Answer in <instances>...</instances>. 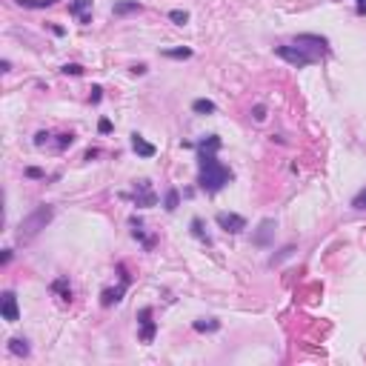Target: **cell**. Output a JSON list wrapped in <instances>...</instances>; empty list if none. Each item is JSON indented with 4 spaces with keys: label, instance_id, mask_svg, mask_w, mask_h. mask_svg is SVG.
<instances>
[{
    "label": "cell",
    "instance_id": "obj_33",
    "mask_svg": "<svg viewBox=\"0 0 366 366\" xmlns=\"http://www.w3.org/2000/svg\"><path fill=\"white\" fill-rule=\"evenodd\" d=\"M101 97H103V89L101 86H92V103H101Z\"/></svg>",
    "mask_w": 366,
    "mask_h": 366
},
{
    "label": "cell",
    "instance_id": "obj_6",
    "mask_svg": "<svg viewBox=\"0 0 366 366\" xmlns=\"http://www.w3.org/2000/svg\"><path fill=\"white\" fill-rule=\"evenodd\" d=\"M295 43L303 46L306 52H312L315 58H321V55H326V52H329V40H326V37H321V35H298V37H295Z\"/></svg>",
    "mask_w": 366,
    "mask_h": 366
},
{
    "label": "cell",
    "instance_id": "obj_9",
    "mask_svg": "<svg viewBox=\"0 0 366 366\" xmlns=\"http://www.w3.org/2000/svg\"><path fill=\"white\" fill-rule=\"evenodd\" d=\"M137 323H140V340L152 344L155 340V332H158V323L152 321V306H143L137 312Z\"/></svg>",
    "mask_w": 366,
    "mask_h": 366
},
{
    "label": "cell",
    "instance_id": "obj_13",
    "mask_svg": "<svg viewBox=\"0 0 366 366\" xmlns=\"http://www.w3.org/2000/svg\"><path fill=\"white\" fill-rule=\"evenodd\" d=\"M140 3L137 0H115V6H112V15L115 17H123V15H135V12H140Z\"/></svg>",
    "mask_w": 366,
    "mask_h": 366
},
{
    "label": "cell",
    "instance_id": "obj_27",
    "mask_svg": "<svg viewBox=\"0 0 366 366\" xmlns=\"http://www.w3.org/2000/svg\"><path fill=\"white\" fill-rule=\"evenodd\" d=\"M72 143H75V135H72V132H63V135H58V149H60V152L69 149Z\"/></svg>",
    "mask_w": 366,
    "mask_h": 366
},
{
    "label": "cell",
    "instance_id": "obj_26",
    "mask_svg": "<svg viewBox=\"0 0 366 366\" xmlns=\"http://www.w3.org/2000/svg\"><path fill=\"white\" fill-rule=\"evenodd\" d=\"M292 252H295V246H283V249H280V255H272V260H269V263H272V266H278L280 260L292 258Z\"/></svg>",
    "mask_w": 366,
    "mask_h": 366
},
{
    "label": "cell",
    "instance_id": "obj_28",
    "mask_svg": "<svg viewBox=\"0 0 366 366\" xmlns=\"http://www.w3.org/2000/svg\"><path fill=\"white\" fill-rule=\"evenodd\" d=\"M60 72H63V75H75V78H78V75H83V66H80V63H66Z\"/></svg>",
    "mask_w": 366,
    "mask_h": 366
},
{
    "label": "cell",
    "instance_id": "obj_24",
    "mask_svg": "<svg viewBox=\"0 0 366 366\" xmlns=\"http://www.w3.org/2000/svg\"><path fill=\"white\" fill-rule=\"evenodd\" d=\"M169 20H172L175 26H186L189 23V12H183V9H172V12H169Z\"/></svg>",
    "mask_w": 366,
    "mask_h": 366
},
{
    "label": "cell",
    "instance_id": "obj_18",
    "mask_svg": "<svg viewBox=\"0 0 366 366\" xmlns=\"http://www.w3.org/2000/svg\"><path fill=\"white\" fill-rule=\"evenodd\" d=\"M215 109H217V106H215L212 101H206V97H198V101L192 103V112H194V115H212Z\"/></svg>",
    "mask_w": 366,
    "mask_h": 366
},
{
    "label": "cell",
    "instance_id": "obj_5",
    "mask_svg": "<svg viewBox=\"0 0 366 366\" xmlns=\"http://www.w3.org/2000/svg\"><path fill=\"white\" fill-rule=\"evenodd\" d=\"M215 223L221 226L223 232H229V235H240V232L246 229V217L235 215V212H217Z\"/></svg>",
    "mask_w": 366,
    "mask_h": 366
},
{
    "label": "cell",
    "instance_id": "obj_11",
    "mask_svg": "<svg viewBox=\"0 0 366 366\" xmlns=\"http://www.w3.org/2000/svg\"><path fill=\"white\" fill-rule=\"evenodd\" d=\"M92 6H94V0H72V6H69V15L78 17V20L86 26V23H92Z\"/></svg>",
    "mask_w": 366,
    "mask_h": 366
},
{
    "label": "cell",
    "instance_id": "obj_4",
    "mask_svg": "<svg viewBox=\"0 0 366 366\" xmlns=\"http://www.w3.org/2000/svg\"><path fill=\"white\" fill-rule=\"evenodd\" d=\"M117 272H120V286H115V289H103L101 292V303L103 306H112V303H120L123 301V295H126V289H129V280H132V275L126 272V266H117Z\"/></svg>",
    "mask_w": 366,
    "mask_h": 366
},
{
    "label": "cell",
    "instance_id": "obj_31",
    "mask_svg": "<svg viewBox=\"0 0 366 366\" xmlns=\"http://www.w3.org/2000/svg\"><path fill=\"white\" fill-rule=\"evenodd\" d=\"M49 132H37V135H35V146H43V143H49Z\"/></svg>",
    "mask_w": 366,
    "mask_h": 366
},
{
    "label": "cell",
    "instance_id": "obj_17",
    "mask_svg": "<svg viewBox=\"0 0 366 366\" xmlns=\"http://www.w3.org/2000/svg\"><path fill=\"white\" fill-rule=\"evenodd\" d=\"M221 146H223L221 137H217V135H209V137H203V140L194 146V149H198V152H217Z\"/></svg>",
    "mask_w": 366,
    "mask_h": 366
},
{
    "label": "cell",
    "instance_id": "obj_19",
    "mask_svg": "<svg viewBox=\"0 0 366 366\" xmlns=\"http://www.w3.org/2000/svg\"><path fill=\"white\" fill-rule=\"evenodd\" d=\"M192 329L194 332H217V329H221V321H215V318H209V321H206V318H203V321H194L192 323Z\"/></svg>",
    "mask_w": 366,
    "mask_h": 366
},
{
    "label": "cell",
    "instance_id": "obj_34",
    "mask_svg": "<svg viewBox=\"0 0 366 366\" xmlns=\"http://www.w3.org/2000/svg\"><path fill=\"white\" fill-rule=\"evenodd\" d=\"M355 12H358L360 17L366 15V0H355Z\"/></svg>",
    "mask_w": 366,
    "mask_h": 366
},
{
    "label": "cell",
    "instance_id": "obj_23",
    "mask_svg": "<svg viewBox=\"0 0 366 366\" xmlns=\"http://www.w3.org/2000/svg\"><path fill=\"white\" fill-rule=\"evenodd\" d=\"M163 58L186 60V58H192V49H186V46H180V49H163Z\"/></svg>",
    "mask_w": 366,
    "mask_h": 366
},
{
    "label": "cell",
    "instance_id": "obj_14",
    "mask_svg": "<svg viewBox=\"0 0 366 366\" xmlns=\"http://www.w3.org/2000/svg\"><path fill=\"white\" fill-rule=\"evenodd\" d=\"M132 226H135V229H132V237H135V240H140V243H143V249L149 252L152 246H155V237H149L143 232V223H140V217H132Z\"/></svg>",
    "mask_w": 366,
    "mask_h": 366
},
{
    "label": "cell",
    "instance_id": "obj_30",
    "mask_svg": "<svg viewBox=\"0 0 366 366\" xmlns=\"http://www.w3.org/2000/svg\"><path fill=\"white\" fill-rule=\"evenodd\" d=\"M97 132H101V135H109V132H112V120H109V117H103V120L97 123Z\"/></svg>",
    "mask_w": 366,
    "mask_h": 366
},
{
    "label": "cell",
    "instance_id": "obj_22",
    "mask_svg": "<svg viewBox=\"0 0 366 366\" xmlns=\"http://www.w3.org/2000/svg\"><path fill=\"white\" fill-rule=\"evenodd\" d=\"M192 235L194 237H198V240H201V243H212V240H209V235H206V232H203V221H201V217H192Z\"/></svg>",
    "mask_w": 366,
    "mask_h": 366
},
{
    "label": "cell",
    "instance_id": "obj_12",
    "mask_svg": "<svg viewBox=\"0 0 366 366\" xmlns=\"http://www.w3.org/2000/svg\"><path fill=\"white\" fill-rule=\"evenodd\" d=\"M132 149H135V155H140V158H155L158 155V149H155V143H149V140H143V135H132Z\"/></svg>",
    "mask_w": 366,
    "mask_h": 366
},
{
    "label": "cell",
    "instance_id": "obj_1",
    "mask_svg": "<svg viewBox=\"0 0 366 366\" xmlns=\"http://www.w3.org/2000/svg\"><path fill=\"white\" fill-rule=\"evenodd\" d=\"M198 169H201L198 183H201V189L209 194H217L232 180L229 166H223L221 160H217V152H198Z\"/></svg>",
    "mask_w": 366,
    "mask_h": 366
},
{
    "label": "cell",
    "instance_id": "obj_10",
    "mask_svg": "<svg viewBox=\"0 0 366 366\" xmlns=\"http://www.w3.org/2000/svg\"><path fill=\"white\" fill-rule=\"evenodd\" d=\"M275 229H278V223H275L272 217L260 221V226L252 232V243H255V246H269V243H272V237H275Z\"/></svg>",
    "mask_w": 366,
    "mask_h": 366
},
{
    "label": "cell",
    "instance_id": "obj_3",
    "mask_svg": "<svg viewBox=\"0 0 366 366\" xmlns=\"http://www.w3.org/2000/svg\"><path fill=\"white\" fill-rule=\"evenodd\" d=\"M275 55H278L280 60H286V63H292V66H298V69H306V66H312L315 63V55L312 52H306L303 46H298V43H280V46H275Z\"/></svg>",
    "mask_w": 366,
    "mask_h": 366
},
{
    "label": "cell",
    "instance_id": "obj_15",
    "mask_svg": "<svg viewBox=\"0 0 366 366\" xmlns=\"http://www.w3.org/2000/svg\"><path fill=\"white\" fill-rule=\"evenodd\" d=\"M9 352H12V355H17V358H29L32 346H29V340H26V337H9Z\"/></svg>",
    "mask_w": 366,
    "mask_h": 366
},
{
    "label": "cell",
    "instance_id": "obj_8",
    "mask_svg": "<svg viewBox=\"0 0 366 366\" xmlns=\"http://www.w3.org/2000/svg\"><path fill=\"white\" fill-rule=\"evenodd\" d=\"M135 206H140V209H149V206H155L158 203V194L152 192V183L149 180H137L135 183Z\"/></svg>",
    "mask_w": 366,
    "mask_h": 366
},
{
    "label": "cell",
    "instance_id": "obj_29",
    "mask_svg": "<svg viewBox=\"0 0 366 366\" xmlns=\"http://www.w3.org/2000/svg\"><path fill=\"white\" fill-rule=\"evenodd\" d=\"M252 115H255V120H258V123H263L266 120V106H263V103H258V106L252 109Z\"/></svg>",
    "mask_w": 366,
    "mask_h": 366
},
{
    "label": "cell",
    "instance_id": "obj_35",
    "mask_svg": "<svg viewBox=\"0 0 366 366\" xmlns=\"http://www.w3.org/2000/svg\"><path fill=\"white\" fill-rule=\"evenodd\" d=\"M12 255H15V252H12V249H3V258H0V263L6 266L9 260H12Z\"/></svg>",
    "mask_w": 366,
    "mask_h": 366
},
{
    "label": "cell",
    "instance_id": "obj_36",
    "mask_svg": "<svg viewBox=\"0 0 366 366\" xmlns=\"http://www.w3.org/2000/svg\"><path fill=\"white\" fill-rule=\"evenodd\" d=\"M132 72H135V75H146V66L137 63V66H132Z\"/></svg>",
    "mask_w": 366,
    "mask_h": 366
},
{
    "label": "cell",
    "instance_id": "obj_25",
    "mask_svg": "<svg viewBox=\"0 0 366 366\" xmlns=\"http://www.w3.org/2000/svg\"><path fill=\"white\" fill-rule=\"evenodd\" d=\"M352 209H358V212H366V186L360 189L355 198H352Z\"/></svg>",
    "mask_w": 366,
    "mask_h": 366
},
{
    "label": "cell",
    "instance_id": "obj_20",
    "mask_svg": "<svg viewBox=\"0 0 366 366\" xmlns=\"http://www.w3.org/2000/svg\"><path fill=\"white\" fill-rule=\"evenodd\" d=\"M178 203H180V192L178 189H166V198H163V209L166 212H175V209H178Z\"/></svg>",
    "mask_w": 366,
    "mask_h": 366
},
{
    "label": "cell",
    "instance_id": "obj_2",
    "mask_svg": "<svg viewBox=\"0 0 366 366\" xmlns=\"http://www.w3.org/2000/svg\"><path fill=\"white\" fill-rule=\"evenodd\" d=\"M52 217H55V206H52V203H40L37 209H32L29 215L20 221V226H17V240H32V237H37L52 223Z\"/></svg>",
    "mask_w": 366,
    "mask_h": 366
},
{
    "label": "cell",
    "instance_id": "obj_16",
    "mask_svg": "<svg viewBox=\"0 0 366 366\" xmlns=\"http://www.w3.org/2000/svg\"><path fill=\"white\" fill-rule=\"evenodd\" d=\"M52 292L60 295V301H72V286H69V280L66 278H58L52 283Z\"/></svg>",
    "mask_w": 366,
    "mask_h": 366
},
{
    "label": "cell",
    "instance_id": "obj_32",
    "mask_svg": "<svg viewBox=\"0 0 366 366\" xmlns=\"http://www.w3.org/2000/svg\"><path fill=\"white\" fill-rule=\"evenodd\" d=\"M26 178H43V169H37V166H29V169H26Z\"/></svg>",
    "mask_w": 366,
    "mask_h": 366
},
{
    "label": "cell",
    "instance_id": "obj_21",
    "mask_svg": "<svg viewBox=\"0 0 366 366\" xmlns=\"http://www.w3.org/2000/svg\"><path fill=\"white\" fill-rule=\"evenodd\" d=\"M55 3H60V0H17V6L23 9H49Z\"/></svg>",
    "mask_w": 366,
    "mask_h": 366
},
{
    "label": "cell",
    "instance_id": "obj_7",
    "mask_svg": "<svg viewBox=\"0 0 366 366\" xmlns=\"http://www.w3.org/2000/svg\"><path fill=\"white\" fill-rule=\"evenodd\" d=\"M0 315H3V321H9V323H17V321H20L17 295L12 292V289H6V292L0 295Z\"/></svg>",
    "mask_w": 366,
    "mask_h": 366
}]
</instances>
